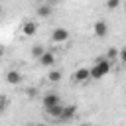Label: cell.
Wrapping results in <instances>:
<instances>
[{"label": "cell", "mask_w": 126, "mask_h": 126, "mask_svg": "<svg viewBox=\"0 0 126 126\" xmlns=\"http://www.w3.org/2000/svg\"><path fill=\"white\" fill-rule=\"evenodd\" d=\"M110 71H112V61H110L108 57H98V59L94 61V65L91 67V79L98 81V79L106 77Z\"/></svg>", "instance_id": "obj_1"}, {"label": "cell", "mask_w": 126, "mask_h": 126, "mask_svg": "<svg viewBox=\"0 0 126 126\" xmlns=\"http://www.w3.org/2000/svg\"><path fill=\"white\" fill-rule=\"evenodd\" d=\"M69 41V30L67 28H55L51 32V43L55 45H63Z\"/></svg>", "instance_id": "obj_2"}, {"label": "cell", "mask_w": 126, "mask_h": 126, "mask_svg": "<svg viewBox=\"0 0 126 126\" xmlns=\"http://www.w3.org/2000/svg\"><path fill=\"white\" fill-rule=\"evenodd\" d=\"M71 81H73V83H87V81H91V69H89V67H79V69L73 73Z\"/></svg>", "instance_id": "obj_3"}, {"label": "cell", "mask_w": 126, "mask_h": 126, "mask_svg": "<svg viewBox=\"0 0 126 126\" xmlns=\"http://www.w3.org/2000/svg\"><path fill=\"white\" fill-rule=\"evenodd\" d=\"M93 32H94V35H96V37H104V35L110 32V26H108V22H104V20H98V22H94V26H93Z\"/></svg>", "instance_id": "obj_4"}, {"label": "cell", "mask_w": 126, "mask_h": 126, "mask_svg": "<svg viewBox=\"0 0 126 126\" xmlns=\"http://www.w3.org/2000/svg\"><path fill=\"white\" fill-rule=\"evenodd\" d=\"M41 104H43V108L47 110V108H51V106H55V104H61V98H59V94H55V93H47V94H43Z\"/></svg>", "instance_id": "obj_5"}, {"label": "cell", "mask_w": 126, "mask_h": 126, "mask_svg": "<svg viewBox=\"0 0 126 126\" xmlns=\"http://www.w3.org/2000/svg\"><path fill=\"white\" fill-rule=\"evenodd\" d=\"M35 33H37V24L32 22V20L24 22V26H22V35H24V37H32V35H35Z\"/></svg>", "instance_id": "obj_6"}, {"label": "cell", "mask_w": 126, "mask_h": 126, "mask_svg": "<svg viewBox=\"0 0 126 126\" xmlns=\"http://www.w3.org/2000/svg\"><path fill=\"white\" fill-rule=\"evenodd\" d=\"M37 61H39V65H43V67H51V65H55V53H53V51H47V49H45V51L41 53V57H39Z\"/></svg>", "instance_id": "obj_7"}, {"label": "cell", "mask_w": 126, "mask_h": 126, "mask_svg": "<svg viewBox=\"0 0 126 126\" xmlns=\"http://www.w3.org/2000/svg\"><path fill=\"white\" fill-rule=\"evenodd\" d=\"M4 79H6V83H8V85H20L24 77H22V73H20V71L10 69V71L6 73V77H4Z\"/></svg>", "instance_id": "obj_8"}, {"label": "cell", "mask_w": 126, "mask_h": 126, "mask_svg": "<svg viewBox=\"0 0 126 126\" xmlns=\"http://www.w3.org/2000/svg\"><path fill=\"white\" fill-rule=\"evenodd\" d=\"M75 114H77V106L75 104H67V106H63V112H61L59 120H71Z\"/></svg>", "instance_id": "obj_9"}, {"label": "cell", "mask_w": 126, "mask_h": 126, "mask_svg": "<svg viewBox=\"0 0 126 126\" xmlns=\"http://www.w3.org/2000/svg\"><path fill=\"white\" fill-rule=\"evenodd\" d=\"M45 112H47V116H51V118H55V120H59V116H61V112H63V104H55V106H51V108H47Z\"/></svg>", "instance_id": "obj_10"}, {"label": "cell", "mask_w": 126, "mask_h": 126, "mask_svg": "<svg viewBox=\"0 0 126 126\" xmlns=\"http://www.w3.org/2000/svg\"><path fill=\"white\" fill-rule=\"evenodd\" d=\"M61 79H63V73L57 71V69H53V71L47 73V81H49V83H59Z\"/></svg>", "instance_id": "obj_11"}, {"label": "cell", "mask_w": 126, "mask_h": 126, "mask_svg": "<svg viewBox=\"0 0 126 126\" xmlns=\"http://www.w3.org/2000/svg\"><path fill=\"white\" fill-rule=\"evenodd\" d=\"M49 14H51V6L41 2V4H39V8H37V16H41V18H47Z\"/></svg>", "instance_id": "obj_12"}, {"label": "cell", "mask_w": 126, "mask_h": 126, "mask_svg": "<svg viewBox=\"0 0 126 126\" xmlns=\"http://www.w3.org/2000/svg\"><path fill=\"white\" fill-rule=\"evenodd\" d=\"M43 51H45V47H43V45H39V43H37V45H33V47H32V57H35V59H39V57H41V53H43Z\"/></svg>", "instance_id": "obj_13"}, {"label": "cell", "mask_w": 126, "mask_h": 126, "mask_svg": "<svg viewBox=\"0 0 126 126\" xmlns=\"http://www.w3.org/2000/svg\"><path fill=\"white\" fill-rule=\"evenodd\" d=\"M106 57H108L110 61H114V59H118V49H116V47H110V49L106 51Z\"/></svg>", "instance_id": "obj_14"}, {"label": "cell", "mask_w": 126, "mask_h": 126, "mask_svg": "<svg viewBox=\"0 0 126 126\" xmlns=\"http://www.w3.org/2000/svg\"><path fill=\"white\" fill-rule=\"evenodd\" d=\"M118 61H120L122 65H126V45L118 49Z\"/></svg>", "instance_id": "obj_15"}, {"label": "cell", "mask_w": 126, "mask_h": 126, "mask_svg": "<svg viewBox=\"0 0 126 126\" xmlns=\"http://www.w3.org/2000/svg\"><path fill=\"white\" fill-rule=\"evenodd\" d=\"M120 6V0H106V8L108 10H116Z\"/></svg>", "instance_id": "obj_16"}, {"label": "cell", "mask_w": 126, "mask_h": 126, "mask_svg": "<svg viewBox=\"0 0 126 126\" xmlns=\"http://www.w3.org/2000/svg\"><path fill=\"white\" fill-rule=\"evenodd\" d=\"M6 106H8V98L6 96H0V112H4Z\"/></svg>", "instance_id": "obj_17"}, {"label": "cell", "mask_w": 126, "mask_h": 126, "mask_svg": "<svg viewBox=\"0 0 126 126\" xmlns=\"http://www.w3.org/2000/svg\"><path fill=\"white\" fill-rule=\"evenodd\" d=\"M2 55H4V47L0 45V57H2Z\"/></svg>", "instance_id": "obj_18"}, {"label": "cell", "mask_w": 126, "mask_h": 126, "mask_svg": "<svg viewBox=\"0 0 126 126\" xmlns=\"http://www.w3.org/2000/svg\"><path fill=\"white\" fill-rule=\"evenodd\" d=\"M35 2H39V4H41V2H45V0H35Z\"/></svg>", "instance_id": "obj_19"}, {"label": "cell", "mask_w": 126, "mask_h": 126, "mask_svg": "<svg viewBox=\"0 0 126 126\" xmlns=\"http://www.w3.org/2000/svg\"><path fill=\"white\" fill-rule=\"evenodd\" d=\"M0 10H2V8H0Z\"/></svg>", "instance_id": "obj_20"}]
</instances>
